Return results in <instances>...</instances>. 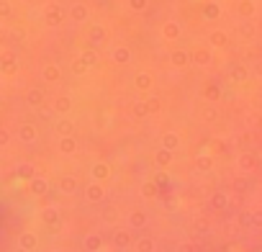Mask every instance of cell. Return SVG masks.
I'll return each instance as SVG.
<instances>
[{"label": "cell", "mask_w": 262, "mask_h": 252, "mask_svg": "<svg viewBox=\"0 0 262 252\" xmlns=\"http://www.w3.org/2000/svg\"><path fill=\"white\" fill-rule=\"evenodd\" d=\"M82 193H85V201H88V203H105V198H108L105 185L98 183V180H90V183L85 185Z\"/></svg>", "instance_id": "1"}, {"label": "cell", "mask_w": 262, "mask_h": 252, "mask_svg": "<svg viewBox=\"0 0 262 252\" xmlns=\"http://www.w3.org/2000/svg\"><path fill=\"white\" fill-rule=\"evenodd\" d=\"M257 167H259V160H257L254 152H242V155L236 157V170H239V173L252 175V173H257Z\"/></svg>", "instance_id": "2"}, {"label": "cell", "mask_w": 262, "mask_h": 252, "mask_svg": "<svg viewBox=\"0 0 262 252\" xmlns=\"http://www.w3.org/2000/svg\"><path fill=\"white\" fill-rule=\"evenodd\" d=\"M152 88H155V75L149 70H139L134 75V90L137 93H149Z\"/></svg>", "instance_id": "3"}, {"label": "cell", "mask_w": 262, "mask_h": 252, "mask_svg": "<svg viewBox=\"0 0 262 252\" xmlns=\"http://www.w3.org/2000/svg\"><path fill=\"white\" fill-rule=\"evenodd\" d=\"M16 137H18L21 144H34V142L39 139V126H36V123H21L18 132H16Z\"/></svg>", "instance_id": "4"}, {"label": "cell", "mask_w": 262, "mask_h": 252, "mask_svg": "<svg viewBox=\"0 0 262 252\" xmlns=\"http://www.w3.org/2000/svg\"><path fill=\"white\" fill-rule=\"evenodd\" d=\"M170 65L175 70H185L188 65H193V52H185V49H172L170 52Z\"/></svg>", "instance_id": "5"}, {"label": "cell", "mask_w": 262, "mask_h": 252, "mask_svg": "<svg viewBox=\"0 0 262 252\" xmlns=\"http://www.w3.org/2000/svg\"><path fill=\"white\" fill-rule=\"evenodd\" d=\"M111 165L108 162H93L90 165V180H98V183H105V180H111Z\"/></svg>", "instance_id": "6"}, {"label": "cell", "mask_w": 262, "mask_h": 252, "mask_svg": "<svg viewBox=\"0 0 262 252\" xmlns=\"http://www.w3.org/2000/svg\"><path fill=\"white\" fill-rule=\"evenodd\" d=\"M29 193H31V196H36V198H44V196H49V180H47L44 175H36V178H31V180H29Z\"/></svg>", "instance_id": "7"}, {"label": "cell", "mask_w": 262, "mask_h": 252, "mask_svg": "<svg viewBox=\"0 0 262 252\" xmlns=\"http://www.w3.org/2000/svg\"><path fill=\"white\" fill-rule=\"evenodd\" d=\"M24 98H26V106H29V108L39 111V108L44 106V100H47V93H44L41 88H29Z\"/></svg>", "instance_id": "8"}, {"label": "cell", "mask_w": 262, "mask_h": 252, "mask_svg": "<svg viewBox=\"0 0 262 252\" xmlns=\"http://www.w3.org/2000/svg\"><path fill=\"white\" fill-rule=\"evenodd\" d=\"M172 162H175V150L160 147V150L155 152V165H157L160 170H167V167H172Z\"/></svg>", "instance_id": "9"}, {"label": "cell", "mask_w": 262, "mask_h": 252, "mask_svg": "<svg viewBox=\"0 0 262 252\" xmlns=\"http://www.w3.org/2000/svg\"><path fill=\"white\" fill-rule=\"evenodd\" d=\"M126 221H128V226H131V229H144V226L149 224V214H147V211H142V208H134V211H128Z\"/></svg>", "instance_id": "10"}, {"label": "cell", "mask_w": 262, "mask_h": 252, "mask_svg": "<svg viewBox=\"0 0 262 252\" xmlns=\"http://www.w3.org/2000/svg\"><path fill=\"white\" fill-rule=\"evenodd\" d=\"M41 80H44V82H49V85H57V82L62 80V67H59V65H54V62L44 65V67H41Z\"/></svg>", "instance_id": "11"}, {"label": "cell", "mask_w": 262, "mask_h": 252, "mask_svg": "<svg viewBox=\"0 0 262 252\" xmlns=\"http://www.w3.org/2000/svg\"><path fill=\"white\" fill-rule=\"evenodd\" d=\"M131 232H134L131 226H128V229H116V232H113V247H118V249H121V247L134 244L137 239H134V234H131Z\"/></svg>", "instance_id": "12"}, {"label": "cell", "mask_w": 262, "mask_h": 252, "mask_svg": "<svg viewBox=\"0 0 262 252\" xmlns=\"http://www.w3.org/2000/svg\"><path fill=\"white\" fill-rule=\"evenodd\" d=\"M211 62H213L211 47H198V49H193V65H195V67H208Z\"/></svg>", "instance_id": "13"}, {"label": "cell", "mask_w": 262, "mask_h": 252, "mask_svg": "<svg viewBox=\"0 0 262 252\" xmlns=\"http://www.w3.org/2000/svg\"><path fill=\"white\" fill-rule=\"evenodd\" d=\"M111 59H113L116 65L126 67V65H131L134 54H131V49H128V47H113V52H111Z\"/></svg>", "instance_id": "14"}, {"label": "cell", "mask_w": 262, "mask_h": 252, "mask_svg": "<svg viewBox=\"0 0 262 252\" xmlns=\"http://www.w3.org/2000/svg\"><path fill=\"white\" fill-rule=\"evenodd\" d=\"M52 108L57 111V116H67V113L72 111V98H70L67 93H62V95H57V98L52 100Z\"/></svg>", "instance_id": "15"}, {"label": "cell", "mask_w": 262, "mask_h": 252, "mask_svg": "<svg viewBox=\"0 0 262 252\" xmlns=\"http://www.w3.org/2000/svg\"><path fill=\"white\" fill-rule=\"evenodd\" d=\"M59 191H62L64 196H72V193L80 191V180H77L75 175H59Z\"/></svg>", "instance_id": "16"}, {"label": "cell", "mask_w": 262, "mask_h": 252, "mask_svg": "<svg viewBox=\"0 0 262 252\" xmlns=\"http://www.w3.org/2000/svg\"><path fill=\"white\" fill-rule=\"evenodd\" d=\"M103 247H105V242H103L100 234H88V237H82V249H85V252H103Z\"/></svg>", "instance_id": "17"}, {"label": "cell", "mask_w": 262, "mask_h": 252, "mask_svg": "<svg viewBox=\"0 0 262 252\" xmlns=\"http://www.w3.org/2000/svg\"><path fill=\"white\" fill-rule=\"evenodd\" d=\"M77 139H75V134H67V137H59V155H64V157H70V155H75L77 152Z\"/></svg>", "instance_id": "18"}, {"label": "cell", "mask_w": 262, "mask_h": 252, "mask_svg": "<svg viewBox=\"0 0 262 252\" xmlns=\"http://www.w3.org/2000/svg\"><path fill=\"white\" fill-rule=\"evenodd\" d=\"M39 216H41V224H47V226H57L62 214H59V208H57V206H44Z\"/></svg>", "instance_id": "19"}, {"label": "cell", "mask_w": 262, "mask_h": 252, "mask_svg": "<svg viewBox=\"0 0 262 252\" xmlns=\"http://www.w3.org/2000/svg\"><path fill=\"white\" fill-rule=\"evenodd\" d=\"M180 34H183V29H180L178 21H167V24L162 26V39H165V41H178Z\"/></svg>", "instance_id": "20"}, {"label": "cell", "mask_w": 262, "mask_h": 252, "mask_svg": "<svg viewBox=\"0 0 262 252\" xmlns=\"http://www.w3.org/2000/svg\"><path fill=\"white\" fill-rule=\"evenodd\" d=\"M226 44H229V34H226V31L216 29V31L208 34V47H211V49H224Z\"/></svg>", "instance_id": "21"}, {"label": "cell", "mask_w": 262, "mask_h": 252, "mask_svg": "<svg viewBox=\"0 0 262 252\" xmlns=\"http://www.w3.org/2000/svg\"><path fill=\"white\" fill-rule=\"evenodd\" d=\"M54 132H57L59 137L75 134V123H72V118H67V116H59V118L54 121Z\"/></svg>", "instance_id": "22"}, {"label": "cell", "mask_w": 262, "mask_h": 252, "mask_svg": "<svg viewBox=\"0 0 262 252\" xmlns=\"http://www.w3.org/2000/svg\"><path fill=\"white\" fill-rule=\"evenodd\" d=\"M208 203H211L213 211H226V208H229V196H226L224 191H216V193H211Z\"/></svg>", "instance_id": "23"}, {"label": "cell", "mask_w": 262, "mask_h": 252, "mask_svg": "<svg viewBox=\"0 0 262 252\" xmlns=\"http://www.w3.org/2000/svg\"><path fill=\"white\" fill-rule=\"evenodd\" d=\"M0 67H3V75H8V77L18 72V62H16V57L11 52H6L3 57H0Z\"/></svg>", "instance_id": "24"}, {"label": "cell", "mask_w": 262, "mask_h": 252, "mask_svg": "<svg viewBox=\"0 0 262 252\" xmlns=\"http://www.w3.org/2000/svg\"><path fill=\"white\" fill-rule=\"evenodd\" d=\"M131 116L134 118H147V116H152V111H149V106H147V98L144 100H137V103H131Z\"/></svg>", "instance_id": "25"}, {"label": "cell", "mask_w": 262, "mask_h": 252, "mask_svg": "<svg viewBox=\"0 0 262 252\" xmlns=\"http://www.w3.org/2000/svg\"><path fill=\"white\" fill-rule=\"evenodd\" d=\"M180 144H183V139H180V134L178 132H165L162 134V147H167V150H180Z\"/></svg>", "instance_id": "26"}, {"label": "cell", "mask_w": 262, "mask_h": 252, "mask_svg": "<svg viewBox=\"0 0 262 252\" xmlns=\"http://www.w3.org/2000/svg\"><path fill=\"white\" fill-rule=\"evenodd\" d=\"M18 244L34 252V249L39 247V237H36L34 232H21V234H18Z\"/></svg>", "instance_id": "27"}, {"label": "cell", "mask_w": 262, "mask_h": 252, "mask_svg": "<svg viewBox=\"0 0 262 252\" xmlns=\"http://www.w3.org/2000/svg\"><path fill=\"white\" fill-rule=\"evenodd\" d=\"M16 175H18L21 180H31V178H36L39 173H36V165H31V162H21V165L16 167Z\"/></svg>", "instance_id": "28"}, {"label": "cell", "mask_w": 262, "mask_h": 252, "mask_svg": "<svg viewBox=\"0 0 262 252\" xmlns=\"http://www.w3.org/2000/svg\"><path fill=\"white\" fill-rule=\"evenodd\" d=\"M195 167L203 170V173H211L213 170V155H206V152L195 155Z\"/></svg>", "instance_id": "29"}, {"label": "cell", "mask_w": 262, "mask_h": 252, "mask_svg": "<svg viewBox=\"0 0 262 252\" xmlns=\"http://www.w3.org/2000/svg\"><path fill=\"white\" fill-rule=\"evenodd\" d=\"M134 249H137V252H155V249H157V244H155V239H152V237H137Z\"/></svg>", "instance_id": "30"}, {"label": "cell", "mask_w": 262, "mask_h": 252, "mask_svg": "<svg viewBox=\"0 0 262 252\" xmlns=\"http://www.w3.org/2000/svg\"><path fill=\"white\" fill-rule=\"evenodd\" d=\"M139 193H142L147 201H152V198H157L160 188H157V183H155V180H144V183H142V188H139Z\"/></svg>", "instance_id": "31"}, {"label": "cell", "mask_w": 262, "mask_h": 252, "mask_svg": "<svg viewBox=\"0 0 262 252\" xmlns=\"http://www.w3.org/2000/svg\"><path fill=\"white\" fill-rule=\"evenodd\" d=\"M249 175H244V173H239V175H234V180H231V191L234 193H244L247 188H249V180H247Z\"/></svg>", "instance_id": "32"}, {"label": "cell", "mask_w": 262, "mask_h": 252, "mask_svg": "<svg viewBox=\"0 0 262 252\" xmlns=\"http://www.w3.org/2000/svg\"><path fill=\"white\" fill-rule=\"evenodd\" d=\"M70 70H72V75H77V77H80V75H88V72H90V65H88L82 57H77V59H72Z\"/></svg>", "instance_id": "33"}, {"label": "cell", "mask_w": 262, "mask_h": 252, "mask_svg": "<svg viewBox=\"0 0 262 252\" xmlns=\"http://www.w3.org/2000/svg\"><path fill=\"white\" fill-rule=\"evenodd\" d=\"M47 24H49V26H59V24H62V11H59L57 6H49V8H47Z\"/></svg>", "instance_id": "34"}, {"label": "cell", "mask_w": 262, "mask_h": 252, "mask_svg": "<svg viewBox=\"0 0 262 252\" xmlns=\"http://www.w3.org/2000/svg\"><path fill=\"white\" fill-rule=\"evenodd\" d=\"M80 57L90 65V70H95V67L100 65V57H98V52H95V49H82V52H80Z\"/></svg>", "instance_id": "35"}, {"label": "cell", "mask_w": 262, "mask_h": 252, "mask_svg": "<svg viewBox=\"0 0 262 252\" xmlns=\"http://www.w3.org/2000/svg\"><path fill=\"white\" fill-rule=\"evenodd\" d=\"M201 118L206 121V123H216L219 121V108L211 103V106H206L203 111H201Z\"/></svg>", "instance_id": "36"}, {"label": "cell", "mask_w": 262, "mask_h": 252, "mask_svg": "<svg viewBox=\"0 0 262 252\" xmlns=\"http://www.w3.org/2000/svg\"><path fill=\"white\" fill-rule=\"evenodd\" d=\"M247 77H249V70H247L244 65H234V67H231V80H234V82H244Z\"/></svg>", "instance_id": "37"}, {"label": "cell", "mask_w": 262, "mask_h": 252, "mask_svg": "<svg viewBox=\"0 0 262 252\" xmlns=\"http://www.w3.org/2000/svg\"><path fill=\"white\" fill-rule=\"evenodd\" d=\"M147 106H149L152 116H155V113H162V108H165V103H162L160 95H147Z\"/></svg>", "instance_id": "38"}, {"label": "cell", "mask_w": 262, "mask_h": 252, "mask_svg": "<svg viewBox=\"0 0 262 252\" xmlns=\"http://www.w3.org/2000/svg\"><path fill=\"white\" fill-rule=\"evenodd\" d=\"M208 229H211L208 216H195V221H193V232H195V234H203V232H208Z\"/></svg>", "instance_id": "39"}, {"label": "cell", "mask_w": 262, "mask_h": 252, "mask_svg": "<svg viewBox=\"0 0 262 252\" xmlns=\"http://www.w3.org/2000/svg\"><path fill=\"white\" fill-rule=\"evenodd\" d=\"M70 16H72V21H77V24H82V21H88V16H90V11H88L85 6H75Z\"/></svg>", "instance_id": "40"}, {"label": "cell", "mask_w": 262, "mask_h": 252, "mask_svg": "<svg viewBox=\"0 0 262 252\" xmlns=\"http://www.w3.org/2000/svg\"><path fill=\"white\" fill-rule=\"evenodd\" d=\"M203 95H206V100H208V103H216V100L221 98V88H219V85H206Z\"/></svg>", "instance_id": "41"}, {"label": "cell", "mask_w": 262, "mask_h": 252, "mask_svg": "<svg viewBox=\"0 0 262 252\" xmlns=\"http://www.w3.org/2000/svg\"><path fill=\"white\" fill-rule=\"evenodd\" d=\"M236 224H239V226H247V229L254 226V221H252V211H242L239 219H236Z\"/></svg>", "instance_id": "42"}, {"label": "cell", "mask_w": 262, "mask_h": 252, "mask_svg": "<svg viewBox=\"0 0 262 252\" xmlns=\"http://www.w3.org/2000/svg\"><path fill=\"white\" fill-rule=\"evenodd\" d=\"M203 18H208V21H213V18H219V6H206L203 8Z\"/></svg>", "instance_id": "43"}, {"label": "cell", "mask_w": 262, "mask_h": 252, "mask_svg": "<svg viewBox=\"0 0 262 252\" xmlns=\"http://www.w3.org/2000/svg\"><path fill=\"white\" fill-rule=\"evenodd\" d=\"M90 39H93V41H103V39H105V29H103V26H93V29H90Z\"/></svg>", "instance_id": "44"}, {"label": "cell", "mask_w": 262, "mask_h": 252, "mask_svg": "<svg viewBox=\"0 0 262 252\" xmlns=\"http://www.w3.org/2000/svg\"><path fill=\"white\" fill-rule=\"evenodd\" d=\"M239 13L249 18V16H254V6L249 3V0H244V3H239Z\"/></svg>", "instance_id": "45"}, {"label": "cell", "mask_w": 262, "mask_h": 252, "mask_svg": "<svg viewBox=\"0 0 262 252\" xmlns=\"http://www.w3.org/2000/svg\"><path fill=\"white\" fill-rule=\"evenodd\" d=\"M128 6H131V11H137V13H142V11L147 8V0H128Z\"/></svg>", "instance_id": "46"}, {"label": "cell", "mask_w": 262, "mask_h": 252, "mask_svg": "<svg viewBox=\"0 0 262 252\" xmlns=\"http://www.w3.org/2000/svg\"><path fill=\"white\" fill-rule=\"evenodd\" d=\"M8 144H11V132H8V129H0V147L6 150Z\"/></svg>", "instance_id": "47"}, {"label": "cell", "mask_w": 262, "mask_h": 252, "mask_svg": "<svg viewBox=\"0 0 262 252\" xmlns=\"http://www.w3.org/2000/svg\"><path fill=\"white\" fill-rule=\"evenodd\" d=\"M54 113H57V111H54V108H44V106H41V108H39V116H41V118H44V121H52V118H54Z\"/></svg>", "instance_id": "48"}, {"label": "cell", "mask_w": 262, "mask_h": 252, "mask_svg": "<svg viewBox=\"0 0 262 252\" xmlns=\"http://www.w3.org/2000/svg\"><path fill=\"white\" fill-rule=\"evenodd\" d=\"M252 221H254V229H262V208L252 211Z\"/></svg>", "instance_id": "49"}, {"label": "cell", "mask_w": 262, "mask_h": 252, "mask_svg": "<svg viewBox=\"0 0 262 252\" xmlns=\"http://www.w3.org/2000/svg\"><path fill=\"white\" fill-rule=\"evenodd\" d=\"M178 252H198V247L193 242H180L178 244Z\"/></svg>", "instance_id": "50"}, {"label": "cell", "mask_w": 262, "mask_h": 252, "mask_svg": "<svg viewBox=\"0 0 262 252\" xmlns=\"http://www.w3.org/2000/svg\"><path fill=\"white\" fill-rule=\"evenodd\" d=\"M0 13L8 16V13H11V6H8V3H0Z\"/></svg>", "instance_id": "51"}, {"label": "cell", "mask_w": 262, "mask_h": 252, "mask_svg": "<svg viewBox=\"0 0 262 252\" xmlns=\"http://www.w3.org/2000/svg\"><path fill=\"white\" fill-rule=\"evenodd\" d=\"M224 232H226V234H234V232H236V226H234V224H229V226H224Z\"/></svg>", "instance_id": "52"}, {"label": "cell", "mask_w": 262, "mask_h": 252, "mask_svg": "<svg viewBox=\"0 0 262 252\" xmlns=\"http://www.w3.org/2000/svg\"><path fill=\"white\" fill-rule=\"evenodd\" d=\"M16 252H31V249H26V247H21V244H18V247H16Z\"/></svg>", "instance_id": "53"}, {"label": "cell", "mask_w": 262, "mask_h": 252, "mask_svg": "<svg viewBox=\"0 0 262 252\" xmlns=\"http://www.w3.org/2000/svg\"><path fill=\"white\" fill-rule=\"evenodd\" d=\"M47 252H59V249H47Z\"/></svg>", "instance_id": "54"}, {"label": "cell", "mask_w": 262, "mask_h": 252, "mask_svg": "<svg viewBox=\"0 0 262 252\" xmlns=\"http://www.w3.org/2000/svg\"><path fill=\"white\" fill-rule=\"evenodd\" d=\"M26 3H34V0H26Z\"/></svg>", "instance_id": "55"}]
</instances>
